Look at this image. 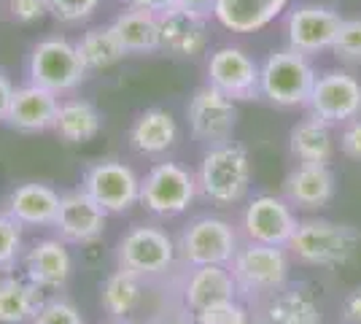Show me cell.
Listing matches in <instances>:
<instances>
[{
  "instance_id": "cell-1",
  "label": "cell",
  "mask_w": 361,
  "mask_h": 324,
  "mask_svg": "<svg viewBox=\"0 0 361 324\" xmlns=\"http://www.w3.org/2000/svg\"><path fill=\"white\" fill-rule=\"evenodd\" d=\"M254 181V168L248 149L229 140L205 149L200 170H197V189L202 198L216 205H235L240 203Z\"/></svg>"
},
{
  "instance_id": "cell-2",
  "label": "cell",
  "mask_w": 361,
  "mask_h": 324,
  "mask_svg": "<svg viewBox=\"0 0 361 324\" xmlns=\"http://www.w3.org/2000/svg\"><path fill=\"white\" fill-rule=\"evenodd\" d=\"M316 78L318 73L307 54L291 47L278 49L259 68V97L278 108L307 106Z\"/></svg>"
},
{
  "instance_id": "cell-3",
  "label": "cell",
  "mask_w": 361,
  "mask_h": 324,
  "mask_svg": "<svg viewBox=\"0 0 361 324\" xmlns=\"http://www.w3.org/2000/svg\"><path fill=\"white\" fill-rule=\"evenodd\" d=\"M27 76H30V84H38L60 97V95L75 92L87 81L90 71L84 68L73 41L62 35H49L32 47L30 60H27Z\"/></svg>"
},
{
  "instance_id": "cell-4",
  "label": "cell",
  "mask_w": 361,
  "mask_h": 324,
  "mask_svg": "<svg viewBox=\"0 0 361 324\" xmlns=\"http://www.w3.org/2000/svg\"><path fill=\"white\" fill-rule=\"evenodd\" d=\"M288 251L283 246L245 244L229 263V273L238 284V292L248 297H270L288 284Z\"/></svg>"
},
{
  "instance_id": "cell-5",
  "label": "cell",
  "mask_w": 361,
  "mask_h": 324,
  "mask_svg": "<svg viewBox=\"0 0 361 324\" xmlns=\"http://www.w3.org/2000/svg\"><path fill=\"white\" fill-rule=\"evenodd\" d=\"M359 246V232L348 224H334L326 219H307L300 222L288 241V251L305 265H343L353 257Z\"/></svg>"
},
{
  "instance_id": "cell-6",
  "label": "cell",
  "mask_w": 361,
  "mask_h": 324,
  "mask_svg": "<svg viewBox=\"0 0 361 324\" xmlns=\"http://www.w3.org/2000/svg\"><path fill=\"white\" fill-rule=\"evenodd\" d=\"M176 257H178L176 241L154 224H137L127 230L116 246V263L121 270L143 281L167 276L176 265Z\"/></svg>"
},
{
  "instance_id": "cell-7",
  "label": "cell",
  "mask_w": 361,
  "mask_h": 324,
  "mask_svg": "<svg viewBox=\"0 0 361 324\" xmlns=\"http://www.w3.org/2000/svg\"><path fill=\"white\" fill-rule=\"evenodd\" d=\"M197 192V176L178 162H157L140 179V205L165 219L189 211Z\"/></svg>"
},
{
  "instance_id": "cell-8",
  "label": "cell",
  "mask_w": 361,
  "mask_h": 324,
  "mask_svg": "<svg viewBox=\"0 0 361 324\" xmlns=\"http://www.w3.org/2000/svg\"><path fill=\"white\" fill-rule=\"evenodd\" d=\"M180 260L197 268V265H229L238 254L240 241L235 227L221 216H197L189 222L178 238Z\"/></svg>"
},
{
  "instance_id": "cell-9",
  "label": "cell",
  "mask_w": 361,
  "mask_h": 324,
  "mask_svg": "<svg viewBox=\"0 0 361 324\" xmlns=\"http://www.w3.org/2000/svg\"><path fill=\"white\" fill-rule=\"evenodd\" d=\"M81 189L106 214H127L140 203V176L121 160H97L84 170Z\"/></svg>"
},
{
  "instance_id": "cell-10",
  "label": "cell",
  "mask_w": 361,
  "mask_h": 324,
  "mask_svg": "<svg viewBox=\"0 0 361 324\" xmlns=\"http://www.w3.org/2000/svg\"><path fill=\"white\" fill-rule=\"evenodd\" d=\"M186 119H189L192 136L211 149V146L232 140L235 127H238V106L226 95L213 90L211 84H205L189 97Z\"/></svg>"
},
{
  "instance_id": "cell-11",
  "label": "cell",
  "mask_w": 361,
  "mask_h": 324,
  "mask_svg": "<svg viewBox=\"0 0 361 324\" xmlns=\"http://www.w3.org/2000/svg\"><path fill=\"white\" fill-rule=\"evenodd\" d=\"M297 224L300 222H297L291 203L278 195H267V192L251 198L243 211V235L251 244L286 248Z\"/></svg>"
},
{
  "instance_id": "cell-12",
  "label": "cell",
  "mask_w": 361,
  "mask_h": 324,
  "mask_svg": "<svg viewBox=\"0 0 361 324\" xmlns=\"http://www.w3.org/2000/svg\"><path fill=\"white\" fill-rule=\"evenodd\" d=\"M310 116L321 122L348 124L361 116V81L345 71H326L316 78V87L307 100Z\"/></svg>"
},
{
  "instance_id": "cell-13",
  "label": "cell",
  "mask_w": 361,
  "mask_h": 324,
  "mask_svg": "<svg viewBox=\"0 0 361 324\" xmlns=\"http://www.w3.org/2000/svg\"><path fill=\"white\" fill-rule=\"evenodd\" d=\"M343 16L331 6L324 3H302L291 8L286 16V38L288 47L302 52V54H318V52H331V44L340 32Z\"/></svg>"
},
{
  "instance_id": "cell-14",
  "label": "cell",
  "mask_w": 361,
  "mask_h": 324,
  "mask_svg": "<svg viewBox=\"0 0 361 324\" xmlns=\"http://www.w3.org/2000/svg\"><path fill=\"white\" fill-rule=\"evenodd\" d=\"M259 62L240 47H219L208 57V84L229 100L259 97Z\"/></svg>"
},
{
  "instance_id": "cell-15",
  "label": "cell",
  "mask_w": 361,
  "mask_h": 324,
  "mask_svg": "<svg viewBox=\"0 0 361 324\" xmlns=\"http://www.w3.org/2000/svg\"><path fill=\"white\" fill-rule=\"evenodd\" d=\"M108 214L92 200L84 189H71L60 195V208H57V219H54V230L57 238L65 244H94L97 238H103L106 232Z\"/></svg>"
},
{
  "instance_id": "cell-16",
  "label": "cell",
  "mask_w": 361,
  "mask_h": 324,
  "mask_svg": "<svg viewBox=\"0 0 361 324\" xmlns=\"http://www.w3.org/2000/svg\"><path fill=\"white\" fill-rule=\"evenodd\" d=\"M22 268L38 289H62L73 276V257L65 241L41 238L22 254Z\"/></svg>"
},
{
  "instance_id": "cell-17",
  "label": "cell",
  "mask_w": 361,
  "mask_h": 324,
  "mask_svg": "<svg viewBox=\"0 0 361 324\" xmlns=\"http://www.w3.org/2000/svg\"><path fill=\"white\" fill-rule=\"evenodd\" d=\"M57 108H60L57 95L27 81L14 90L11 106L6 114V124L19 133H46V130H54Z\"/></svg>"
},
{
  "instance_id": "cell-18",
  "label": "cell",
  "mask_w": 361,
  "mask_h": 324,
  "mask_svg": "<svg viewBox=\"0 0 361 324\" xmlns=\"http://www.w3.org/2000/svg\"><path fill=\"white\" fill-rule=\"evenodd\" d=\"M208 47V19L183 8H170L159 14V52L180 60L200 57Z\"/></svg>"
},
{
  "instance_id": "cell-19",
  "label": "cell",
  "mask_w": 361,
  "mask_h": 324,
  "mask_svg": "<svg viewBox=\"0 0 361 324\" xmlns=\"http://www.w3.org/2000/svg\"><path fill=\"white\" fill-rule=\"evenodd\" d=\"M60 208V192L44 181H25L8 192L6 214L22 227H51Z\"/></svg>"
},
{
  "instance_id": "cell-20",
  "label": "cell",
  "mask_w": 361,
  "mask_h": 324,
  "mask_svg": "<svg viewBox=\"0 0 361 324\" xmlns=\"http://www.w3.org/2000/svg\"><path fill=\"white\" fill-rule=\"evenodd\" d=\"M180 292H183V306L195 313L240 294L229 273V265H197L186 273Z\"/></svg>"
},
{
  "instance_id": "cell-21",
  "label": "cell",
  "mask_w": 361,
  "mask_h": 324,
  "mask_svg": "<svg viewBox=\"0 0 361 324\" xmlns=\"http://www.w3.org/2000/svg\"><path fill=\"white\" fill-rule=\"evenodd\" d=\"M283 195L291 208L318 211L326 208L334 198V173L329 165H305L300 162L283 181Z\"/></svg>"
},
{
  "instance_id": "cell-22",
  "label": "cell",
  "mask_w": 361,
  "mask_h": 324,
  "mask_svg": "<svg viewBox=\"0 0 361 324\" xmlns=\"http://www.w3.org/2000/svg\"><path fill=\"white\" fill-rule=\"evenodd\" d=\"M288 0H216V19L229 32H259L286 11Z\"/></svg>"
},
{
  "instance_id": "cell-23",
  "label": "cell",
  "mask_w": 361,
  "mask_h": 324,
  "mask_svg": "<svg viewBox=\"0 0 361 324\" xmlns=\"http://www.w3.org/2000/svg\"><path fill=\"white\" fill-rule=\"evenodd\" d=\"M178 143V124L165 108H146L130 127V146L143 157H162Z\"/></svg>"
},
{
  "instance_id": "cell-24",
  "label": "cell",
  "mask_w": 361,
  "mask_h": 324,
  "mask_svg": "<svg viewBox=\"0 0 361 324\" xmlns=\"http://www.w3.org/2000/svg\"><path fill=\"white\" fill-rule=\"evenodd\" d=\"M256 324H321L316 300L302 287H283L267 297Z\"/></svg>"
},
{
  "instance_id": "cell-25",
  "label": "cell",
  "mask_w": 361,
  "mask_h": 324,
  "mask_svg": "<svg viewBox=\"0 0 361 324\" xmlns=\"http://www.w3.org/2000/svg\"><path fill=\"white\" fill-rule=\"evenodd\" d=\"M111 30L119 38L121 49L127 54L159 52V14H151V11L130 6L127 11H121L111 22Z\"/></svg>"
},
{
  "instance_id": "cell-26",
  "label": "cell",
  "mask_w": 361,
  "mask_h": 324,
  "mask_svg": "<svg viewBox=\"0 0 361 324\" xmlns=\"http://www.w3.org/2000/svg\"><path fill=\"white\" fill-rule=\"evenodd\" d=\"M100 130H103V114L97 111L94 103L81 100V97L60 100L57 119H54V133L60 140L78 146V143L97 138Z\"/></svg>"
},
{
  "instance_id": "cell-27",
  "label": "cell",
  "mask_w": 361,
  "mask_h": 324,
  "mask_svg": "<svg viewBox=\"0 0 361 324\" xmlns=\"http://www.w3.org/2000/svg\"><path fill=\"white\" fill-rule=\"evenodd\" d=\"M44 289L25 276L0 278V324H27L44 306Z\"/></svg>"
},
{
  "instance_id": "cell-28",
  "label": "cell",
  "mask_w": 361,
  "mask_h": 324,
  "mask_svg": "<svg viewBox=\"0 0 361 324\" xmlns=\"http://www.w3.org/2000/svg\"><path fill=\"white\" fill-rule=\"evenodd\" d=\"M288 149L297 162L305 165H329L334 155V138H331V127L321 122L316 116H307L291 127L288 136Z\"/></svg>"
},
{
  "instance_id": "cell-29",
  "label": "cell",
  "mask_w": 361,
  "mask_h": 324,
  "mask_svg": "<svg viewBox=\"0 0 361 324\" xmlns=\"http://www.w3.org/2000/svg\"><path fill=\"white\" fill-rule=\"evenodd\" d=\"M75 49H78V57H81L84 68L90 73L92 71H108V68H114L116 62L127 57V52L121 49L119 38L111 30V25L90 28L75 41Z\"/></svg>"
},
{
  "instance_id": "cell-30",
  "label": "cell",
  "mask_w": 361,
  "mask_h": 324,
  "mask_svg": "<svg viewBox=\"0 0 361 324\" xmlns=\"http://www.w3.org/2000/svg\"><path fill=\"white\" fill-rule=\"evenodd\" d=\"M143 278L133 276L127 270H116L106 278L103 289H100V303L111 319H130V313H135L140 300H143Z\"/></svg>"
},
{
  "instance_id": "cell-31",
  "label": "cell",
  "mask_w": 361,
  "mask_h": 324,
  "mask_svg": "<svg viewBox=\"0 0 361 324\" xmlns=\"http://www.w3.org/2000/svg\"><path fill=\"white\" fill-rule=\"evenodd\" d=\"M25 241H22V224L8 214H0V270H11L22 263Z\"/></svg>"
},
{
  "instance_id": "cell-32",
  "label": "cell",
  "mask_w": 361,
  "mask_h": 324,
  "mask_svg": "<svg viewBox=\"0 0 361 324\" xmlns=\"http://www.w3.org/2000/svg\"><path fill=\"white\" fill-rule=\"evenodd\" d=\"M331 52H334L337 60L350 62V65H361V16L343 19L340 32H337V38L331 44Z\"/></svg>"
},
{
  "instance_id": "cell-33",
  "label": "cell",
  "mask_w": 361,
  "mask_h": 324,
  "mask_svg": "<svg viewBox=\"0 0 361 324\" xmlns=\"http://www.w3.org/2000/svg\"><path fill=\"white\" fill-rule=\"evenodd\" d=\"M195 316H197V324H254L248 308L243 306L238 297L197 311Z\"/></svg>"
},
{
  "instance_id": "cell-34",
  "label": "cell",
  "mask_w": 361,
  "mask_h": 324,
  "mask_svg": "<svg viewBox=\"0 0 361 324\" xmlns=\"http://www.w3.org/2000/svg\"><path fill=\"white\" fill-rule=\"evenodd\" d=\"M30 324H87L81 311L75 308L71 300L62 297H49L44 300V306L38 308L35 319Z\"/></svg>"
},
{
  "instance_id": "cell-35",
  "label": "cell",
  "mask_w": 361,
  "mask_h": 324,
  "mask_svg": "<svg viewBox=\"0 0 361 324\" xmlns=\"http://www.w3.org/2000/svg\"><path fill=\"white\" fill-rule=\"evenodd\" d=\"M103 0H49L51 16L60 19L62 25H81L87 22Z\"/></svg>"
},
{
  "instance_id": "cell-36",
  "label": "cell",
  "mask_w": 361,
  "mask_h": 324,
  "mask_svg": "<svg viewBox=\"0 0 361 324\" xmlns=\"http://www.w3.org/2000/svg\"><path fill=\"white\" fill-rule=\"evenodd\" d=\"M6 6H8L11 19H14V22H22V25L41 22L46 14H51L49 0H6Z\"/></svg>"
},
{
  "instance_id": "cell-37",
  "label": "cell",
  "mask_w": 361,
  "mask_h": 324,
  "mask_svg": "<svg viewBox=\"0 0 361 324\" xmlns=\"http://www.w3.org/2000/svg\"><path fill=\"white\" fill-rule=\"evenodd\" d=\"M340 149L350 160H359L361 162V116L359 119H350L343 127V133H340Z\"/></svg>"
},
{
  "instance_id": "cell-38",
  "label": "cell",
  "mask_w": 361,
  "mask_h": 324,
  "mask_svg": "<svg viewBox=\"0 0 361 324\" xmlns=\"http://www.w3.org/2000/svg\"><path fill=\"white\" fill-rule=\"evenodd\" d=\"M176 8H183V11L202 16V19H211L216 14V0H178Z\"/></svg>"
},
{
  "instance_id": "cell-39",
  "label": "cell",
  "mask_w": 361,
  "mask_h": 324,
  "mask_svg": "<svg viewBox=\"0 0 361 324\" xmlns=\"http://www.w3.org/2000/svg\"><path fill=\"white\" fill-rule=\"evenodd\" d=\"M343 319L348 324H361V287H356L345 297V303H343Z\"/></svg>"
},
{
  "instance_id": "cell-40",
  "label": "cell",
  "mask_w": 361,
  "mask_h": 324,
  "mask_svg": "<svg viewBox=\"0 0 361 324\" xmlns=\"http://www.w3.org/2000/svg\"><path fill=\"white\" fill-rule=\"evenodd\" d=\"M14 81L8 78V73L0 68V122H6V114L11 106V97H14Z\"/></svg>"
},
{
  "instance_id": "cell-41",
  "label": "cell",
  "mask_w": 361,
  "mask_h": 324,
  "mask_svg": "<svg viewBox=\"0 0 361 324\" xmlns=\"http://www.w3.org/2000/svg\"><path fill=\"white\" fill-rule=\"evenodd\" d=\"M127 6L143 8V11H151V14H165V11L178 6V0H127Z\"/></svg>"
},
{
  "instance_id": "cell-42",
  "label": "cell",
  "mask_w": 361,
  "mask_h": 324,
  "mask_svg": "<svg viewBox=\"0 0 361 324\" xmlns=\"http://www.w3.org/2000/svg\"><path fill=\"white\" fill-rule=\"evenodd\" d=\"M157 324H197V316L195 311L189 308H176V311H165Z\"/></svg>"
},
{
  "instance_id": "cell-43",
  "label": "cell",
  "mask_w": 361,
  "mask_h": 324,
  "mask_svg": "<svg viewBox=\"0 0 361 324\" xmlns=\"http://www.w3.org/2000/svg\"><path fill=\"white\" fill-rule=\"evenodd\" d=\"M106 324H133L130 319H111V322H106Z\"/></svg>"
}]
</instances>
